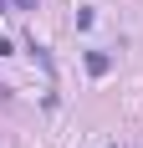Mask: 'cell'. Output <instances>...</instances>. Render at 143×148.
<instances>
[{
  "mask_svg": "<svg viewBox=\"0 0 143 148\" xmlns=\"http://www.w3.org/2000/svg\"><path fill=\"white\" fill-rule=\"evenodd\" d=\"M0 102H5V87H0Z\"/></svg>",
  "mask_w": 143,
  "mask_h": 148,
  "instance_id": "3957f363",
  "label": "cell"
},
{
  "mask_svg": "<svg viewBox=\"0 0 143 148\" xmlns=\"http://www.w3.org/2000/svg\"><path fill=\"white\" fill-rule=\"evenodd\" d=\"M107 66H113V56H107V51H87V72H92V77H102Z\"/></svg>",
  "mask_w": 143,
  "mask_h": 148,
  "instance_id": "6da1fadb",
  "label": "cell"
},
{
  "mask_svg": "<svg viewBox=\"0 0 143 148\" xmlns=\"http://www.w3.org/2000/svg\"><path fill=\"white\" fill-rule=\"evenodd\" d=\"M15 5H36V0H15Z\"/></svg>",
  "mask_w": 143,
  "mask_h": 148,
  "instance_id": "7a4b0ae2",
  "label": "cell"
}]
</instances>
